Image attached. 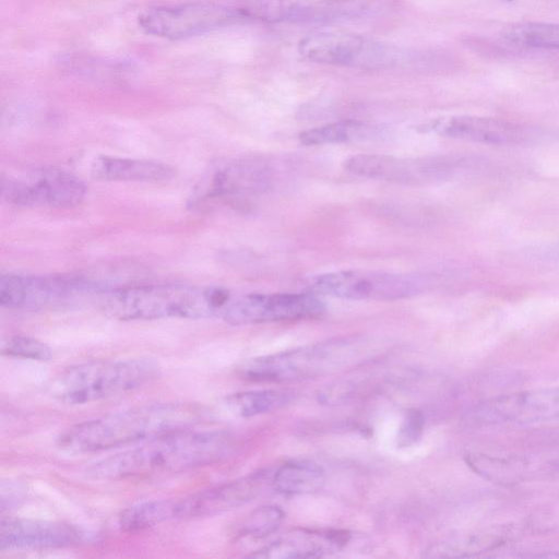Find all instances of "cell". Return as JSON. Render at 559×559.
Masks as SVG:
<instances>
[{
  "mask_svg": "<svg viewBox=\"0 0 559 559\" xmlns=\"http://www.w3.org/2000/svg\"><path fill=\"white\" fill-rule=\"evenodd\" d=\"M234 448V436L227 431L181 429L98 460L86 468V474L105 480L171 475L219 462Z\"/></svg>",
  "mask_w": 559,
  "mask_h": 559,
  "instance_id": "cell-1",
  "label": "cell"
},
{
  "mask_svg": "<svg viewBox=\"0 0 559 559\" xmlns=\"http://www.w3.org/2000/svg\"><path fill=\"white\" fill-rule=\"evenodd\" d=\"M203 417L200 406L187 402L141 405L73 425L59 435L57 444L72 453L98 452L189 429Z\"/></svg>",
  "mask_w": 559,
  "mask_h": 559,
  "instance_id": "cell-2",
  "label": "cell"
},
{
  "mask_svg": "<svg viewBox=\"0 0 559 559\" xmlns=\"http://www.w3.org/2000/svg\"><path fill=\"white\" fill-rule=\"evenodd\" d=\"M378 342L365 335L322 341L285 352L254 357L239 368L251 381L287 382L338 372L378 355Z\"/></svg>",
  "mask_w": 559,
  "mask_h": 559,
  "instance_id": "cell-3",
  "label": "cell"
},
{
  "mask_svg": "<svg viewBox=\"0 0 559 559\" xmlns=\"http://www.w3.org/2000/svg\"><path fill=\"white\" fill-rule=\"evenodd\" d=\"M231 293L221 287L148 284L105 293L103 309L120 320L221 318Z\"/></svg>",
  "mask_w": 559,
  "mask_h": 559,
  "instance_id": "cell-4",
  "label": "cell"
},
{
  "mask_svg": "<svg viewBox=\"0 0 559 559\" xmlns=\"http://www.w3.org/2000/svg\"><path fill=\"white\" fill-rule=\"evenodd\" d=\"M157 373V362L148 358L91 361L57 376L51 393L63 404L82 405L133 391Z\"/></svg>",
  "mask_w": 559,
  "mask_h": 559,
  "instance_id": "cell-5",
  "label": "cell"
},
{
  "mask_svg": "<svg viewBox=\"0 0 559 559\" xmlns=\"http://www.w3.org/2000/svg\"><path fill=\"white\" fill-rule=\"evenodd\" d=\"M428 285L418 274L347 270L321 274L309 286L314 294L347 300H399L421 294Z\"/></svg>",
  "mask_w": 559,
  "mask_h": 559,
  "instance_id": "cell-6",
  "label": "cell"
},
{
  "mask_svg": "<svg viewBox=\"0 0 559 559\" xmlns=\"http://www.w3.org/2000/svg\"><path fill=\"white\" fill-rule=\"evenodd\" d=\"M298 52L310 62L362 70L390 68L400 56L391 45L342 32L309 34L299 41Z\"/></svg>",
  "mask_w": 559,
  "mask_h": 559,
  "instance_id": "cell-7",
  "label": "cell"
},
{
  "mask_svg": "<svg viewBox=\"0 0 559 559\" xmlns=\"http://www.w3.org/2000/svg\"><path fill=\"white\" fill-rule=\"evenodd\" d=\"M559 419V385L495 396L475 404L465 420L476 427L530 425Z\"/></svg>",
  "mask_w": 559,
  "mask_h": 559,
  "instance_id": "cell-8",
  "label": "cell"
},
{
  "mask_svg": "<svg viewBox=\"0 0 559 559\" xmlns=\"http://www.w3.org/2000/svg\"><path fill=\"white\" fill-rule=\"evenodd\" d=\"M245 19L240 10L213 3H186L153 8L138 17L146 34L167 39L202 35Z\"/></svg>",
  "mask_w": 559,
  "mask_h": 559,
  "instance_id": "cell-9",
  "label": "cell"
},
{
  "mask_svg": "<svg viewBox=\"0 0 559 559\" xmlns=\"http://www.w3.org/2000/svg\"><path fill=\"white\" fill-rule=\"evenodd\" d=\"M3 198L20 206L69 207L86 195L85 183L58 168H39L2 179Z\"/></svg>",
  "mask_w": 559,
  "mask_h": 559,
  "instance_id": "cell-10",
  "label": "cell"
},
{
  "mask_svg": "<svg viewBox=\"0 0 559 559\" xmlns=\"http://www.w3.org/2000/svg\"><path fill=\"white\" fill-rule=\"evenodd\" d=\"M99 289L72 275L3 274L0 277V304L10 309H41Z\"/></svg>",
  "mask_w": 559,
  "mask_h": 559,
  "instance_id": "cell-11",
  "label": "cell"
},
{
  "mask_svg": "<svg viewBox=\"0 0 559 559\" xmlns=\"http://www.w3.org/2000/svg\"><path fill=\"white\" fill-rule=\"evenodd\" d=\"M325 305L313 294L251 293L233 295L222 319L233 325H246L314 318Z\"/></svg>",
  "mask_w": 559,
  "mask_h": 559,
  "instance_id": "cell-12",
  "label": "cell"
},
{
  "mask_svg": "<svg viewBox=\"0 0 559 559\" xmlns=\"http://www.w3.org/2000/svg\"><path fill=\"white\" fill-rule=\"evenodd\" d=\"M271 483L267 471H257L182 499H170L171 520L224 513L255 499Z\"/></svg>",
  "mask_w": 559,
  "mask_h": 559,
  "instance_id": "cell-13",
  "label": "cell"
},
{
  "mask_svg": "<svg viewBox=\"0 0 559 559\" xmlns=\"http://www.w3.org/2000/svg\"><path fill=\"white\" fill-rule=\"evenodd\" d=\"M369 0H250L245 19L264 22H321L362 14Z\"/></svg>",
  "mask_w": 559,
  "mask_h": 559,
  "instance_id": "cell-14",
  "label": "cell"
},
{
  "mask_svg": "<svg viewBox=\"0 0 559 559\" xmlns=\"http://www.w3.org/2000/svg\"><path fill=\"white\" fill-rule=\"evenodd\" d=\"M344 165L360 177L413 186L432 182L444 173L442 160L424 157L360 154L349 157Z\"/></svg>",
  "mask_w": 559,
  "mask_h": 559,
  "instance_id": "cell-15",
  "label": "cell"
},
{
  "mask_svg": "<svg viewBox=\"0 0 559 559\" xmlns=\"http://www.w3.org/2000/svg\"><path fill=\"white\" fill-rule=\"evenodd\" d=\"M441 136L487 145H512L523 142L527 131L519 123L472 115L439 117L421 126Z\"/></svg>",
  "mask_w": 559,
  "mask_h": 559,
  "instance_id": "cell-16",
  "label": "cell"
},
{
  "mask_svg": "<svg viewBox=\"0 0 559 559\" xmlns=\"http://www.w3.org/2000/svg\"><path fill=\"white\" fill-rule=\"evenodd\" d=\"M80 539L81 533L62 522L8 518L0 523L1 550L61 548Z\"/></svg>",
  "mask_w": 559,
  "mask_h": 559,
  "instance_id": "cell-17",
  "label": "cell"
},
{
  "mask_svg": "<svg viewBox=\"0 0 559 559\" xmlns=\"http://www.w3.org/2000/svg\"><path fill=\"white\" fill-rule=\"evenodd\" d=\"M348 539L346 532L301 528L285 534L249 556L263 559L316 558L341 548Z\"/></svg>",
  "mask_w": 559,
  "mask_h": 559,
  "instance_id": "cell-18",
  "label": "cell"
},
{
  "mask_svg": "<svg viewBox=\"0 0 559 559\" xmlns=\"http://www.w3.org/2000/svg\"><path fill=\"white\" fill-rule=\"evenodd\" d=\"M94 178L104 181L158 182L173 177L174 169L162 162L100 156L92 165Z\"/></svg>",
  "mask_w": 559,
  "mask_h": 559,
  "instance_id": "cell-19",
  "label": "cell"
},
{
  "mask_svg": "<svg viewBox=\"0 0 559 559\" xmlns=\"http://www.w3.org/2000/svg\"><path fill=\"white\" fill-rule=\"evenodd\" d=\"M384 134L385 131L380 126L344 120L305 130L299 134V141L304 145H324L371 141L380 139Z\"/></svg>",
  "mask_w": 559,
  "mask_h": 559,
  "instance_id": "cell-20",
  "label": "cell"
},
{
  "mask_svg": "<svg viewBox=\"0 0 559 559\" xmlns=\"http://www.w3.org/2000/svg\"><path fill=\"white\" fill-rule=\"evenodd\" d=\"M324 471L313 462H288L276 469L272 477L274 488L286 495L310 493L321 489Z\"/></svg>",
  "mask_w": 559,
  "mask_h": 559,
  "instance_id": "cell-21",
  "label": "cell"
},
{
  "mask_svg": "<svg viewBox=\"0 0 559 559\" xmlns=\"http://www.w3.org/2000/svg\"><path fill=\"white\" fill-rule=\"evenodd\" d=\"M286 396L274 390L238 392L223 400L224 409L235 417L248 418L277 409Z\"/></svg>",
  "mask_w": 559,
  "mask_h": 559,
  "instance_id": "cell-22",
  "label": "cell"
},
{
  "mask_svg": "<svg viewBox=\"0 0 559 559\" xmlns=\"http://www.w3.org/2000/svg\"><path fill=\"white\" fill-rule=\"evenodd\" d=\"M502 36L518 46L559 50V24L556 23H515L506 27Z\"/></svg>",
  "mask_w": 559,
  "mask_h": 559,
  "instance_id": "cell-23",
  "label": "cell"
},
{
  "mask_svg": "<svg viewBox=\"0 0 559 559\" xmlns=\"http://www.w3.org/2000/svg\"><path fill=\"white\" fill-rule=\"evenodd\" d=\"M169 520V500L166 499L129 506L118 515V524L124 531L144 530Z\"/></svg>",
  "mask_w": 559,
  "mask_h": 559,
  "instance_id": "cell-24",
  "label": "cell"
},
{
  "mask_svg": "<svg viewBox=\"0 0 559 559\" xmlns=\"http://www.w3.org/2000/svg\"><path fill=\"white\" fill-rule=\"evenodd\" d=\"M284 519V512L277 506H263L252 511L239 524L240 537L261 538L277 530Z\"/></svg>",
  "mask_w": 559,
  "mask_h": 559,
  "instance_id": "cell-25",
  "label": "cell"
},
{
  "mask_svg": "<svg viewBox=\"0 0 559 559\" xmlns=\"http://www.w3.org/2000/svg\"><path fill=\"white\" fill-rule=\"evenodd\" d=\"M4 354L35 360H48L51 358V350L41 341L25 336L15 335L10 337L2 347Z\"/></svg>",
  "mask_w": 559,
  "mask_h": 559,
  "instance_id": "cell-26",
  "label": "cell"
},
{
  "mask_svg": "<svg viewBox=\"0 0 559 559\" xmlns=\"http://www.w3.org/2000/svg\"><path fill=\"white\" fill-rule=\"evenodd\" d=\"M425 426L424 414L418 409H408L397 433L400 447H411L421 437Z\"/></svg>",
  "mask_w": 559,
  "mask_h": 559,
  "instance_id": "cell-27",
  "label": "cell"
}]
</instances>
